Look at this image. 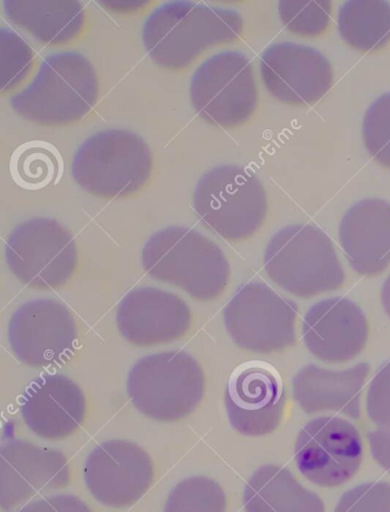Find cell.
Here are the masks:
<instances>
[{"label":"cell","mask_w":390,"mask_h":512,"mask_svg":"<svg viewBox=\"0 0 390 512\" xmlns=\"http://www.w3.org/2000/svg\"><path fill=\"white\" fill-rule=\"evenodd\" d=\"M243 30L242 15L229 8L172 2L150 14L143 44L159 67L179 71L211 48L237 42Z\"/></svg>","instance_id":"cell-1"},{"label":"cell","mask_w":390,"mask_h":512,"mask_svg":"<svg viewBox=\"0 0 390 512\" xmlns=\"http://www.w3.org/2000/svg\"><path fill=\"white\" fill-rule=\"evenodd\" d=\"M142 264L150 277L201 302L220 298L230 280L225 253L201 232L188 227L155 232L143 247Z\"/></svg>","instance_id":"cell-2"},{"label":"cell","mask_w":390,"mask_h":512,"mask_svg":"<svg viewBox=\"0 0 390 512\" xmlns=\"http://www.w3.org/2000/svg\"><path fill=\"white\" fill-rule=\"evenodd\" d=\"M99 92L93 64L82 54L63 52L47 56L33 82L13 95L11 106L27 122L68 126L90 114Z\"/></svg>","instance_id":"cell-3"},{"label":"cell","mask_w":390,"mask_h":512,"mask_svg":"<svg viewBox=\"0 0 390 512\" xmlns=\"http://www.w3.org/2000/svg\"><path fill=\"white\" fill-rule=\"evenodd\" d=\"M264 263L276 285L302 299L337 291L346 282L331 238L313 224L278 230L269 240Z\"/></svg>","instance_id":"cell-4"},{"label":"cell","mask_w":390,"mask_h":512,"mask_svg":"<svg viewBox=\"0 0 390 512\" xmlns=\"http://www.w3.org/2000/svg\"><path fill=\"white\" fill-rule=\"evenodd\" d=\"M154 158L145 140L125 130H107L77 150L71 173L90 195L121 199L138 194L150 181Z\"/></svg>","instance_id":"cell-5"},{"label":"cell","mask_w":390,"mask_h":512,"mask_svg":"<svg viewBox=\"0 0 390 512\" xmlns=\"http://www.w3.org/2000/svg\"><path fill=\"white\" fill-rule=\"evenodd\" d=\"M193 204L205 226L232 243L256 235L268 213L264 184L238 165H220L206 172L197 183Z\"/></svg>","instance_id":"cell-6"},{"label":"cell","mask_w":390,"mask_h":512,"mask_svg":"<svg viewBox=\"0 0 390 512\" xmlns=\"http://www.w3.org/2000/svg\"><path fill=\"white\" fill-rule=\"evenodd\" d=\"M127 394L147 418L174 422L187 418L202 403L205 375L187 352L164 351L143 357L127 378Z\"/></svg>","instance_id":"cell-7"},{"label":"cell","mask_w":390,"mask_h":512,"mask_svg":"<svg viewBox=\"0 0 390 512\" xmlns=\"http://www.w3.org/2000/svg\"><path fill=\"white\" fill-rule=\"evenodd\" d=\"M5 255L12 274L35 290H59L78 267L74 236L60 222L47 218L19 224L7 238Z\"/></svg>","instance_id":"cell-8"},{"label":"cell","mask_w":390,"mask_h":512,"mask_svg":"<svg viewBox=\"0 0 390 512\" xmlns=\"http://www.w3.org/2000/svg\"><path fill=\"white\" fill-rule=\"evenodd\" d=\"M190 99L206 122L236 128L256 114L259 92L248 56L227 51L211 56L195 71Z\"/></svg>","instance_id":"cell-9"},{"label":"cell","mask_w":390,"mask_h":512,"mask_svg":"<svg viewBox=\"0 0 390 512\" xmlns=\"http://www.w3.org/2000/svg\"><path fill=\"white\" fill-rule=\"evenodd\" d=\"M298 308L261 282L238 288L224 311L225 325L236 346L257 354H274L296 342Z\"/></svg>","instance_id":"cell-10"},{"label":"cell","mask_w":390,"mask_h":512,"mask_svg":"<svg viewBox=\"0 0 390 512\" xmlns=\"http://www.w3.org/2000/svg\"><path fill=\"white\" fill-rule=\"evenodd\" d=\"M363 440L354 424L340 416H320L299 431L294 459L302 475L320 487L346 484L360 470Z\"/></svg>","instance_id":"cell-11"},{"label":"cell","mask_w":390,"mask_h":512,"mask_svg":"<svg viewBox=\"0 0 390 512\" xmlns=\"http://www.w3.org/2000/svg\"><path fill=\"white\" fill-rule=\"evenodd\" d=\"M77 342L78 326L73 312L59 301H28L10 319L11 350L28 366L65 364L74 356Z\"/></svg>","instance_id":"cell-12"},{"label":"cell","mask_w":390,"mask_h":512,"mask_svg":"<svg viewBox=\"0 0 390 512\" xmlns=\"http://www.w3.org/2000/svg\"><path fill=\"white\" fill-rule=\"evenodd\" d=\"M228 420L243 436L272 435L284 418L286 398L281 375L260 360L238 366L225 396Z\"/></svg>","instance_id":"cell-13"},{"label":"cell","mask_w":390,"mask_h":512,"mask_svg":"<svg viewBox=\"0 0 390 512\" xmlns=\"http://www.w3.org/2000/svg\"><path fill=\"white\" fill-rule=\"evenodd\" d=\"M87 488L103 506L126 508L137 503L154 483L149 454L127 440H109L94 448L84 468Z\"/></svg>","instance_id":"cell-14"},{"label":"cell","mask_w":390,"mask_h":512,"mask_svg":"<svg viewBox=\"0 0 390 512\" xmlns=\"http://www.w3.org/2000/svg\"><path fill=\"white\" fill-rule=\"evenodd\" d=\"M260 71L267 91L293 107L317 103L334 82L333 68L323 53L291 42L268 47L261 56Z\"/></svg>","instance_id":"cell-15"},{"label":"cell","mask_w":390,"mask_h":512,"mask_svg":"<svg viewBox=\"0 0 390 512\" xmlns=\"http://www.w3.org/2000/svg\"><path fill=\"white\" fill-rule=\"evenodd\" d=\"M67 456L60 451L14 440L0 450V506L11 511L70 484Z\"/></svg>","instance_id":"cell-16"},{"label":"cell","mask_w":390,"mask_h":512,"mask_svg":"<svg viewBox=\"0 0 390 512\" xmlns=\"http://www.w3.org/2000/svg\"><path fill=\"white\" fill-rule=\"evenodd\" d=\"M116 322L127 342L154 347L182 339L193 325V312L177 294L141 287L119 303Z\"/></svg>","instance_id":"cell-17"},{"label":"cell","mask_w":390,"mask_h":512,"mask_svg":"<svg viewBox=\"0 0 390 512\" xmlns=\"http://www.w3.org/2000/svg\"><path fill=\"white\" fill-rule=\"evenodd\" d=\"M369 334V322L361 307L341 296L315 303L302 323L306 348L328 364L346 363L361 355Z\"/></svg>","instance_id":"cell-18"},{"label":"cell","mask_w":390,"mask_h":512,"mask_svg":"<svg viewBox=\"0 0 390 512\" xmlns=\"http://www.w3.org/2000/svg\"><path fill=\"white\" fill-rule=\"evenodd\" d=\"M87 403L78 384L60 374L30 383L21 400L23 421L35 435L62 440L76 434L85 421Z\"/></svg>","instance_id":"cell-19"},{"label":"cell","mask_w":390,"mask_h":512,"mask_svg":"<svg viewBox=\"0 0 390 512\" xmlns=\"http://www.w3.org/2000/svg\"><path fill=\"white\" fill-rule=\"evenodd\" d=\"M339 243L358 275H381L390 264V203L366 198L350 207L340 222Z\"/></svg>","instance_id":"cell-20"},{"label":"cell","mask_w":390,"mask_h":512,"mask_svg":"<svg viewBox=\"0 0 390 512\" xmlns=\"http://www.w3.org/2000/svg\"><path fill=\"white\" fill-rule=\"evenodd\" d=\"M371 367L360 363L347 370H326L310 364L292 381L294 400L307 414L336 412L350 419L361 418L362 394Z\"/></svg>","instance_id":"cell-21"},{"label":"cell","mask_w":390,"mask_h":512,"mask_svg":"<svg viewBox=\"0 0 390 512\" xmlns=\"http://www.w3.org/2000/svg\"><path fill=\"white\" fill-rule=\"evenodd\" d=\"M7 19L44 45L75 42L86 27V12L76 0H6Z\"/></svg>","instance_id":"cell-22"},{"label":"cell","mask_w":390,"mask_h":512,"mask_svg":"<svg viewBox=\"0 0 390 512\" xmlns=\"http://www.w3.org/2000/svg\"><path fill=\"white\" fill-rule=\"evenodd\" d=\"M245 512H325L323 500L302 486L292 471L267 464L244 487Z\"/></svg>","instance_id":"cell-23"},{"label":"cell","mask_w":390,"mask_h":512,"mask_svg":"<svg viewBox=\"0 0 390 512\" xmlns=\"http://www.w3.org/2000/svg\"><path fill=\"white\" fill-rule=\"evenodd\" d=\"M340 37L362 53L378 52L390 43V4L386 0H348L338 14Z\"/></svg>","instance_id":"cell-24"},{"label":"cell","mask_w":390,"mask_h":512,"mask_svg":"<svg viewBox=\"0 0 390 512\" xmlns=\"http://www.w3.org/2000/svg\"><path fill=\"white\" fill-rule=\"evenodd\" d=\"M224 488L209 477H190L174 487L164 512H226Z\"/></svg>","instance_id":"cell-25"},{"label":"cell","mask_w":390,"mask_h":512,"mask_svg":"<svg viewBox=\"0 0 390 512\" xmlns=\"http://www.w3.org/2000/svg\"><path fill=\"white\" fill-rule=\"evenodd\" d=\"M332 12L329 0H282L278 4L284 27L300 37L323 35L330 26Z\"/></svg>","instance_id":"cell-26"},{"label":"cell","mask_w":390,"mask_h":512,"mask_svg":"<svg viewBox=\"0 0 390 512\" xmlns=\"http://www.w3.org/2000/svg\"><path fill=\"white\" fill-rule=\"evenodd\" d=\"M35 66V53L14 31L0 30V83L2 93H12L25 82Z\"/></svg>","instance_id":"cell-27"},{"label":"cell","mask_w":390,"mask_h":512,"mask_svg":"<svg viewBox=\"0 0 390 512\" xmlns=\"http://www.w3.org/2000/svg\"><path fill=\"white\" fill-rule=\"evenodd\" d=\"M362 133L371 157L390 170V92L382 94L366 110Z\"/></svg>","instance_id":"cell-28"},{"label":"cell","mask_w":390,"mask_h":512,"mask_svg":"<svg viewBox=\"0 0 390 512\" xmlns=\"http://www.w3.org/2000/svg\"><path fill=\"white\" fill-rule=\"evenodd\" d=\"M334 512H390V483L370 482L350 488Z\"/></svg>","instance_id":"cell-29"},{"label":"cell","mask_w":390,"mask_h":512,"mask_svg":"<svg viewBox=\"0 0 390 512\" xmlns=\"http://www.w3.org/2000/svg\"><path fill=\"white\" fill-rule=\"evenodd\" d=\"M53 156L49 150L39 147L23 152L18 162L21 182L26 183L27 187L47 186L54 178V168L57 165Z\"/></svg>","instance_id":"cell-30"},{"label":"cell","mask_w":390,"mask_h":512,"mask_svg":"<svg viewBox=\"0 0 390 512\" xmlns=\"http://www.w3.org/2000/svg\"><path fill=\"white\" fill-rule=\"evenodd\" d=\"M366 411L373 423L390 429V360L373 376L366 397Z\"/></svg>","instance_id":"cell-31"},{"label":"cell","mask_w":390,"mask_h":512,"mask_svg":"<svg viewBox=\"0 0 390 512\" xmlns=\"http://www.w3.org/2000/svg\"><path fill=\"white\" fill-rule=\"evenodd\" d=\"M17 512H93L76 495L59 494L31 501Z\"/></svg>","instance_id":"cell-32"},{"label":"cell","mask_w":390,"mask_h":512,"mask_svg":"<svg viewBox=\"0 0 390 512\" xmlns=\"http://www.w3.org/2000/svg\"><path fill=\"white\" fill-rule=\"evenodd\" d=\"M368 439L373 459L390 474V429L379 428L370 431Z\"/></svg>","instance_id":"cell-33"},{"label":"cell","mask_w":390,"mask_h":512,"mask_svg":"<svg viewBox=\"0 0 390 512\" xmlns=\"http://www.w3.org/2000/svg\"><path fill=\"white\" fill-rule=\"evenodd\" d=\"M148 2H129V0H124V2H101L100 5L106 7L107 10L115 13H135L142 11L143 8L150 5Z\"/></svg>","instance_id":"cell-34"},{"label":"cell","mask_w":390,"mask_h":512,"mask_svg":"<svg viewBox=\"0 0 390 512\" xmlns=\"http://www.w3.org/2000/svg\"><path fill=\"white\" fill-rule=\"evenodd\" d=\"M381 303L382 307H384L386 311L387 316L390 318V275L387 277L384 285H382Z\"/></svg>","instance_id":"cell-35"}]
</instances>
